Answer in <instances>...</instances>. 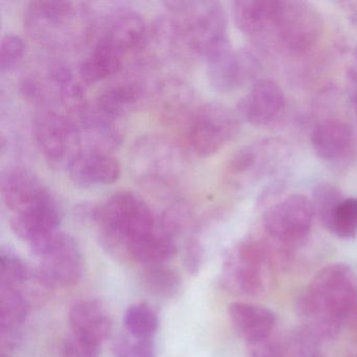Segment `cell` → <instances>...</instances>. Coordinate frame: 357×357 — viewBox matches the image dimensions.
I'll return each instance as SVG.
<instances>
[{"mask_svg":"<svg viewBox=\"0 0 357 357\" xmlns=\"http://www.w3.org/2000/svg\"><path fill=\"white\" fill-rule=\"evenodd\" d=\"M175 18V43L204 57L231 43L227 36V14L216 1H172L165 3Z\"/></svg>","mask_w":357,"mask_h":357,"instance_id":"obj_2","label":"cell"},{"mask_svg":"<svg viewBox=\"0 0 357 357\" xmlns=\"http://www.w3.org/2000/svg\"><path fill=\"white\" fill-rule=\"evenodd\" d=\"M29 268L20 257L10 250L0 254V285L20 288L29 279Z\"/></svg>","mask_w":357,"mask_h":357,"instance_id":"obj_29","label":"cell"},{"mask_svg":"<svg viewBox=\"0 0 357 357\" xmlns=\"http://www.w3.org/2000/svg\"><path fill=\"white\" fill-rule=\"evenodd\" d=\"M175 239L160 229L129 246L126 254L146 266L165 264L176 255Z\"/></svg>","mask_w":357,"mask_h":357,"instance_id":"obj_23","label":"cell"},{"mask_svg":"<svg viewBox=\"0 0 357 357\" xmlns=\"http://www.w3.org/2000/svg\"><path fill=\"white\" fill-rule=\"evenodd\" d=\"M257 154L250 147L238 150L227 165V171L231 176H241L252 170L256 165Z\"/></svg>","mask_w":357,"mask_h":357,"instance_id":"obj_33","label":"cell"},{"mask_svg":"<svg viewBox=\"0 0 357 357\" xmlns=\"http://www.w3.org/2000/svg\"><path fill=\"white\" fill-rule=\"evenodd\" d=\"M312 204L298 194L288 196L265 212L263 225L268 235L286 246L303 243L312 227Z\"/></svg>","mask_w":357,"mask_h":357,"instance_id":"obj_10","label":"cell"},{"mask_svg":"<svg viewBox=\"0 0 357 357\" xmlns=\"http://www.w3.org/2000/svg\"><path fill=\"white\" fill-rule=\"evenodd\" d=\"M32 252L40 259L37 273L47 287H70L82 277V252L72 236L58 231L33 248Z\"/></svg>","mask_w":357,"mask_h":357,"instance_id":"obj_6","label":"cell"},{"mask_svg":"<svg viewBox=\"0 0 357 357\" xmlns=\"http://www.w3.org/2000/svg\"><path fill=\"white\" fill-rule=\"evenodd\" d=\"M229 315L234 329L248 346L271 337L277 321L273 311L254 303H231Z\"/></svg>","mask_w":357,"mask_h":357,"instance_id":"obj_16","label":"cell"},{"mask_svg":"<svg viewBox=\"0 0 357 357\" xmlns=\"http://www.w3.org/2000/svg\"><path fill=\"white\" fill-rule=\"evenodd\" d=\"M127 333L135 337L154 338L158 329V317L147 303H137L127 308L124 314Z\"/></svg>","mask_w":357,"mask_h":357,"instance_id":"obj_25","label":"cell"},{"mask_svg":"<svg viewBox=\"0 0 357 357\" xmlns=\"http://www.w3.org/2000/svg\"><path fill=\"white\" fill-rule=\"evenodd\" d=\"M125 60L112 45L99 38L79 68L81 80L86 84L105 80L120 72Z\"/></svg>","mask_w":357,"mask_h":357,"instance_id":"obj_20","label":"cell"},{"mask_svg":"<svg viewBox=\"0 0 357 357\" xmlns=\"http://www.w3.org/2000/svg\"><path fill=\"white\" fill-rule=\"evenodd\" d=\"M26 45L24 41L16 35H7L1 41L0 49V70L10 72L20 66L26 55Z\"/></svg>","mask_w":357,"mask_h":357,"instance_id":"obj_31","label":"cell"},{"mask_svg":"<svg viewBox=\"0 0 357 357\" xmlns=\"http://www.w3.org/2000/svg\"><path fill=\"white\" fill-rule=\"evenodd\" d=\"M143 284L154 296L173 298L181 288V277L178 271L166 264L150 265L143 273Z\"/></svg>","mask_w":357,"mask_h":357,"instance_id":"obj_24","label":"cell"},{"mask_svg":"<svg viewBox=\"0 0 357 357\" xmlns=\"http://www.w3.org/2000/svg\"><path fill=\"white\" fill-rule=\"evenodd\" d=\"M328 231L342 239H352L357 235V198H344L334 211Z\"/></svg>","mask_w":357,"mask_h":357,"instance_id":"obj_26","label":"cell"},{"mask_svg":"<svg viewBox=\"0 0 357 357\" xmlns=\"http://www.w3.org/2000/svg\"><path fill=\"white\" fill-rule=\"evenodd\" d=\"M206 62L208 81L220 93H229L239 87L252 70L248 56L236 53L231 43L208 56Z\"/></svg>","mask_w":357,"mask_h":357,"instance_id":"obj_13","label":"cell"},{"mask_svg":"<svg viewBox=\"0 0 357 357\" xmlns=\"http://www.w3.org/2000/svg\"><path fill=\"white\" fill-rule=\"evenodd\" d=\"M148 34L149 31L144 18L135 12L128 11L114 16L99 38L126 59L145 50L149 39Z\"/></svg>","mask_w":357,"mask_h":357,"instance_id":"obj_15","label":"cell"},{"mask_svg":"<svg viewBox=\"0 0 357 357\" xmlns=\"http://www.w3.org/2000/svg\"><path fill=\"white\" fill-rule=\"evenodd\" d=\"M285 109V98L279 85L271 80H259L240 101L242 116L255 126H267L277 121Z\"/></svg>","mask_w":357,"mask_h":357,"instance_id":"obj_12","label":"cell"},{"mask_svg":"<svg viewBox=\"0 0 357 357\" xmlns=\"http://www.w3.org/2000/svg\"><path fill=\"white\" fill-rule=\"evenodd\" d=\"M273 275L271 252L260 242L240 244L225 263L223 282L242 296H259L271 285Z\"/></svg>","mask_w":357,"mask_h":357,"instance_id":"obj_5","label":"cell"},{"mask_svg":"<svg viewBox=\"0 0 357 357\" xmlns=\"http://www.w3.org/2000/svg\"><path fill=\"white\" fill-rule=\"evenodd\" d=\"M321 338L306 326L298 328L288 335L284 347L287 357H319Z\"/></svg>","mask_w":357,"mask_h":357,"instance_id":"obj_27","label":"cell"},{"mask_svg":"<svg viewBox=\"0 0 357 357\" xmlns=\"http://www.w3.org/2000/svg\"><path fill=\"white\" fill-rule=\"evenodd\" d=\"M298 310L304 326L321 340L334 337L357 311L354 271L344 263L324 267L298 298Z\"/></svg>","mask_w":357,"mask_h":357,"instance_id":"obj_1","label":"cell"},{"mask_svg":"<svg viewBox=\"0 0 357 357\" xmlns=\"http://www.w3.org/2000/svg\"><path fill=\"white\" fill-rule=\"evenodd\" d=\"M103 344L72 333L62 344L64 357H100Z\"/></svg>","mask_w":357,"mask_h":357,"instance_id":"obj_32","label":"cell"},{"mask_svg":"<svg viewBox=\"0 0 357 357\" xmlns=\"http://www.w3.org/2000/svg\"><path fill=\"white\" fill-rule=\"evenodd\" d=\"M85 12L78 3L40 0L29 3L26 26L43 45L60 47L74 43L84 31Z\"/></svg>","mask_w":357,"mask_h":357,"instance_id":"obj_4","label":"cell"},{"mask_svg":"<svg viewBox=\"0 0 357 357\" xmlns=\"http://www.w3.org/2000/svg\"><path fill=\"white\" fill-rule=\"evenodd\" d=\"M342 199L344 197H342L340 190L331 183H321L315 187L311 204H312L314 215L319 217L321 225L326 229H328L329 227L334 211L336 210Z\"/></svg>","mask_w":357,"mask_h":357,"instance_id":"obj_28","label":"cell"},{"mask_svg":"<svg viewBox=\"0 0 357 357\" xmlns=\"http://www.w3.org/2000/svg\"><path fill=\"white\" fill-rule=\"evenodd\" d=\"M1 197L13 216L26 214L54 199V196L32 171L10 167L0 181Z\"/></svg>","mask_w":357,"mask_h":357,"instance_id":"obj_11","label":"cell"},{"mask_svg":"<svg viewBox=\"0 0 357 357\" xmlns=\"http://www.w3.org/2000/svg\"><path fill=\"white\" fill-rule=\"evenodd\" d=\"M202 263H204V250L202 245L196 240H191L185 246V255H183V264L188 273L191 275H197L202 269Z\"/></svg>","mask_w":357,"mask_h":357,"instance_id":"obj_35","label":"cell"},{"mask_svg":"<svg viewBox=\"0 0 357 357\" xmlns=\"http://www.w3.org/2000/svg\"><path fill=\"white\" fill-rule=\"evenodd\" d=\"M248 347L250 357H287L284 344L271 337Z\"/></svg>","mask_w":357,"mask_h":357,"instance_id":"obj_34","label":"cell"},{"mask_svg":"<svg viewBox=\"0 0 357 357\" xmlns=\"http://www.w3.org/2000/svg\"><path fill=\"white\" fill-rule=\"evenodd\" d=\"M273 26L290 51L304 53L321 36L323 22L314 7L303 1H278Z\"/></svg>","mask_w":357,"mask_h":357,"instance_id":"obj_9","label":"cell"},{"mask_svg":"<svg viewBox=\"0 0 357 357\" xmlns=\"http://www.w3.org/2000/svg\"><path fill=\"white\" fill-rule=\"evenodd\" d=\"M353 105H354L355 112L357 114V91L354 93V97H353Z\"/></svg>","mask_w":357,"mask_h":357,"instance_id":"obj_36","label":"cell"},{"mask_svg":"<svg viewBox=\"0 0 357 357\" xmlns=\"http://www.w3.org/2000/svg\"><path fill=\"white\" fill-rule=\"evenodd\" d=\"M72 333L103 344L112 331L109 312L100 301L93 298L76 301L68 313Z\"/></svg>","mask_w":357,"mask_h":357,"instance_id":"obj_17","label":"cell"},{"mask_svg":"<svg viewBox=\"0 0 357 357\" xmlns=\"http://www.w3.org/2000/svg\"><path fill=\"white\" fill-rule=\"evenodd\" d=\"M142 97V89L135 82H119L102 91L96 109L112 121L127 116L135 109Z\"/></svg>","mask_w":357,"mask_h":357,"instance_id":"obj_22","label":"cell"},{"mask_svg":"<svg viewBox=\"0 0 357 357\" xmlns=\"http://www.w3.org/2000/svg\"><path fill=\"white\" fill-rule=\"evenodd\" d=\"M106 243L126 252L129 246L158 231L150 206L132 192H118L110 196L95 214Z\"/></svg>","mask_w":357,"mask_h":357,"instance_id":"obj_3","label":"cell"},{"mask_svg":"<svg viewBox=\"0 0 357 357\" xmlns=\"http://www.w3.org/2000/svg\"><path fill=\"white\" fill-rule=\"evenodd\" d=\"M353 142L352 127L342 121H324L313 129L311 135L313 151L325 160H336L346 156L352 148Z\"/></svg>","mask_w":357,"mask_h":357,"instance_id":"obj_19","label":"cell"},{"mask_svg":"<svg viewBox=\"0 0 357 357\" xmlns=\"http://www.w3.org/2000/svg\"><path fill=\"white\" fill-rule=\"evenodd\" d=\"M114 351V357H156L154 338L135 337L127 332L119 336Z\"/></svg>","mask_w":357,"mask_h":357,"instance_id":"obj_30","label":"cell"},{"mask_svg":"<svg viewBox=\"0 0 357 357\" xmlns=\"http://www.w3.org/2000/svg\"><path fill=\"white\" fill-rule=\"evenodd\" d=\"M33 129L39 150L54 168H68L82 152L80 129L70 119L55 110L39 112Z\"/></svg>","mask_w":357,"mask_h":357,"instance_id":"obj_7","label":"cell"},{"mask_svg":"<svg viewBox=\"0 0 357 357\" xmlns=\"http://www.w3.org/2000/svg\"><path fill=\"white\" fill-rule=\"evenodd\" d=\"M70 181L82 188L116 183L121 175L120 164L109 154L98 150L82 151L68 168Z\"/></svg>","mask_w":357,"mask_h":357,"instance_id":"obj_14","label":"cell"},{"mask_svg":"<svg viewBox=\"0 0 357 357\" xmlns=\"http://www.w3.org/2000/svg\"><path fill=\"white\" fill-rule=\"evenodd\" d=\"M278 0H238L233 3L236 26L248 36L273 26Z\"/></svg>","mask_w":357,"mask_h":357,"instance_id":"obj_21","label":"cell"},{"mask_svg":"<svg viewBox=\"0 0 357 357\" xmlns=\"http://www.w3.org/2000/svg\"><path fill=\"white\" fill-rule=\"evenodd\" d=\"M236 114L227 106L208 103L194 112L188 129V143L200 158L217 153L237 135Z\"/></svg>","mask_w":357,"mask_h":357,"instance_id":"obj_8","label":"cell"},{"mask_svg":"<svg viewBox=\"0 0 357 357\" xmlns=\"http://www.w3.org/2000/svg\"><path fill=\"white\" fill-rule=\"evenodd\" d=\"M29 312L30 304L20 288L0 285V329L8 346L20 344Z\"/></svg>","mask_w":357,"mask_h":357,"instance_id":"obj_18","label":"cell"}]
</instances>
